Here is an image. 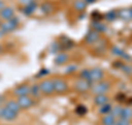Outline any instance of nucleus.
Wrapping results in <instances>:
<instances>
[{
	"label": "nucleus",
	"instance_id": "4",
	"mask_svg": "<svg viewBox=\"0 0 132 125\" xmlns=\"http://www.w3.org/2000/svg\"><path fill=\"white\" fill-rule=\"evenodd\" d=\"M90 85H92V83H90V82H88L87 80H84V79L79 78V79H77V80L74 82L73 89H74V91H76L77 93L84 94V93L89 92Z\"/></svg>",
	"mask_w": 132,
	"mask_h": 125
},
{
	"label": "nucleus",
	"instance_id": "13",
	"mask_svg": "<svg viewBox=\"0 0 132 125\" xmlns=\"http://www.w3.org/2000/svg\"><path fill=\"white\" fill-rule=\"evenodd\" d=\"M18 117V113L9 110L8 107H6L5 105H2V111H1V119H3L5 121L8 122H11V121H14Z\"/></svg>",
	"mask_w": 132,
	"mask_h": 125
},
{
	"label": "nucleus",
	"instance_id": "30",
	"mask_svg": "<svg viewBox=\"0 0 132 125\" xmlns=\"http://www.w3.org/2000/svg\"><path fill=\"white\" fill-rule=\"evenodd\" d=\"M77 71V65H68V66H66V74H73V73H75Z\"/></svg>",
	"mask_w": 132,
	"mask_h": 125
},
{
	"label": "nucleus",
	"instance_id": "32",
	"mask_svg": "<svg viewBox=\"0 0 132 125\" xmlns=\"http://www.w3.org/2000/svg\"><path fill=\"white\" fill-rule=\"evenodd\" d=\"M19 3L21 5L22 7H26V6H29L31 5V3H33L34 1H36V0H18Z\"/></svg>",
	"mask_w": 132,
	"mask_h": 125
},
{
	"label": "nucleus",
	"instance_id": "6",
	"mask_svg": "<svg viewBox=\"0 0 132 125\" xmlns=\"http://www.w3.org/2000/svg\"><path fill=\"white\" fill-rule=\"evenodd\" d=\"M16 102H18L19 106L21 107V110H29L32 106H34L35 100L31 95H24V96L16 98Z\"/></svg>",
	"mask_w": 132,
	"mask_h": 125
},
{
	"label": "nucleus",
	"instance_id": "26",
	"mask_svg": "<svg viewBox=\"0 0 132 125\" xmlns=\"http://www.w3.org/2000/svg\"><path fill=\"white\" fill-rule=\"evenodd\" d=\"M121 110H122L121 105H116V106H112L111 113H112L117 119H119V117H120V114H121Z\"/></svg>",
	"mask_w": 132,
	"mask_h": 125
},
{
	"label": "nucleus",
	"instance_id": "33",
	"mask_svg": "<svg viewBox=\"0 0 132 125\" xmlns=\"http://www.w3.org/2000/svg\"><path fill=\"white\" fill-rule=\"evenodd\" d=\"M6 6H7V5H6V2L3 1V0H0V11H1Z\"/></svg>",
	"mask_w": 132,
	"mask_h": 125
},
{
	"label": "nucleus",
	"instance_id": "29",
	"mask_svg": "<svg viewBox=\"0 0 132 125\" xmlns=\"http://www.w3.org/2000/svg\"><path fill=\"white\" fill-rule=\"evenodd\" d=\"M86 112H87V109L85 107V105H78L77 109H76V113L79 115V116H82L86 114Z\"/></svg>",
	"mask_w": 132,
	"mask_h": 125
},
{
	"label": "nucleus",
	"instance_id": "27",
	"mask_svg": "<svg viewBox=\"0 0 132 125\" xmlns=\"http://www.w3.org/2000/svg\"><path fill=\"white\" fill-rule=\"evenodd\" d=\"M79 78L84 79V80H89V69H84L79 72ZM89 82V81H88Z\"/></svg>",
	"mask_w": 132,
	"mask_h": 125
},
{
	"label": "nucleus",
	"instance_id": "7",
	"mask_svg": "<svg viewBox=\"0 0 132 125\" xmlns=\"http://www.w3.org/2000/svg\"><path fill=\"white\" fill-rule=\"evenodd\" d=\"M100 38H101L100 33L96 30H94V29H92V30H89L87 33H86V36L84 38V42H85V44L93 47L95 43L100 40Z\"/></svg>",
	"mask_w": 132,
	"mask_h": 125
},
{
	"label": "nucleus",
	"instance_id": "1",
	"mask_svg": "<svg viewBox=\"0 0 132 125\" xmlns=\"http://www.w3.org/2000/svg\"><path fill=\"white\" fill-rule=\"evenodd\" d=\"M111 87H112V85H111V83L109 81L101 80L99 82L92 83L89 92L93 93L94 95H96V94H108L111 91Z\"/></svg>",
	"mask_w": 132,
	"mask_h": 125
},
{
	"label": "nucleus",
	"instance_id": "34",
	"mask_svg": "<svg viewBox=\"0 0 132 125\" xmlns=\"http://www.w3.org/2000/svg\"><path fill=\"white\" fill-rule=\"evenodd\" d=\"M5 103H6V100L2 96H0V105H5Z\"/></svg>",
	"mask_w": 132,
	"mask_h": 125
},
{
	"label": "nucleus",
	"instance_id": "20",
	"mask_svg": "<svg viewBox=\"0 0 132 125\" xmlns=\"http://www.w3.org/2000/svg\"><path fill=\"white\" fill-rule=\"evenodd\" d=\"M120 117L121 119L129 120V121H132V107L131 106H125V107H122Z\"/></svg>",
	"mask_w": 132,
	"mask_h": 125
},
{
	"label": "nucleus",
	"instance_id": "10",
	"mask_svg": "<svg viewBox=\"0 0 132 125\" xmlns=\"http://www.w3.org/2000/svg\"><path fill=\"white\" fill-rule=\"evenodd\" d=\"M107 50H108V42H107L106 39L100 38V40H99L98 42H96L93 45V51L95 54L101 55L107 52Z\"/></svg>",
	"mask_w": 132,
	"mask_h": 125
},
{
	"label": "nucleus",
	"instance_id": "12",
	"mask_svg": "<svg viewBox=\"0 0 132 125\" xmlns=\"http://www.w3.org/2000/svg\"><path fill=\"white\" fill-rule=\"evenodd\" d=\"M118 19L122 20V21H126V22L132 21L131 8H122V9H118Z\"/></svg>",
	"mask_w": 132,
	"mask_h": 125
},
{
	"label": "nucleus",
	"instance_id": "2",
	"mask_svg": "<svg viewBox=\"0 0 132 125\" xmlns=\"http://www.w3.org/2000/svg\"><path fill=\"white\" fill-rule=\"evenodd\" d=\"M41 93L44 96H52L55 94L54 84H53V79H44L39 83Z\"/></svg>",
	"mask_w": 132,
	"mask_h": 125
},
{
	"label": "nucleus",
	"instance_id": "21",
	"mask_svg": "<svg viewBox=\"0 0 132 125\" xmlns=\"http://www.w3.org/2000/svg\"><path fill=\"white\" fill-rule=\"evenodd\" d=\"M42 94L41 93V90H40V86H39V84H33V85H31V93H30V95L33 98V99H39L40 98V95Z\"/></svg>",
	"mask_w": 132,
	"mask_h": 125
},
{
	"label": "nucleus",
	"instance_id": "35",
	"mask_svg": "<svg viewBox=\"0 0 132 125\" xmlns=\"http://www.w3.org/2000/svg\"><path fill=\"white\" fill-rule=\"evenodd\" d=\"M96 1H97V0H85V2L87 3V5H90V3H94Z\"/></svg>",
	"mask_w": 132,
	"mask_h": 125
},
{
	"label": "nucleus",
	"instance_id": "3",
	"mask_svg": "<svg viewBox=\"0 0 132 125\" xmlns=\"http://www.w3.org/2000/svg\"><path fill=\"white\" fill-rule=\"evenodd\" d=\"M53 84H54V91L55 94L59 95H64L66 93H68L69 91V85L66 82V80L62 78H54L53 79Z\"/></svg>",
	"mask_w": 132,
	"mask_h": 125
},
{
	"label": "nucleus",
	"instance_id": "22",
	"mask_svg": "<svg viewBox=\"0 0 132 125\" xmlns=\"http://www.w3.org/2000/svg\"><path fill=\"white\" fill-rule=\"evenodd\" d=\"M111 110H112V105H111L110 103H107V104H104V105L99 106V114L100 115H105V114H108L111 112Z\"/></svg>",
	"mask_w": 132,
	"mask_h": 125
},
{
	"label": "nucleus",
	"instance_id": "28",
	"mask_svg": "<svg viewBox=\"0 0 132 125\" xmlns=\"http://www.w3.org/2000/svg\"><path fill=\"white\" fill-rule=\"evenodd\" d=\"M113 125H131V121L119 117V119H117V121L114 122Z\"/></svg>",
	"mask_w": 132,
	"mask_h": 125
},
{
	"label": "nucleus",
	"instance_id": "8",
	"mask_svg": "<svg viewBox=\"0 0 132 125\" xmlns=\"http://www.w3.org/2000/svg\"><path fill=\"white\" fill-rule=\"evenodd\" d=\"M18 27H19V19L16 18V17H14V18L11 19V20L3 21L2 24H1V27H0V29H1V30L7 34V33H9V32L14 31Z\"/></svg>",
	"mask_w": 132,
	"mask_h": 125
},
{
	"label": "nucleus",
	"instance_id": "31",
	"mask_svg": "<svg viewBox=\"0 0 132 125\" xmlns=\"http://www.w3.org/2000/svg\"><path fill=\"white\" fill-rule=\"evenodd\" d=\"M121 70L125 72L126 74H128V75H132V66L129 65V64H125L121 68Z\"/></svg>",
	"mask_w": 132,
	"mask_h": 125
},
{
	"label": "nucleus",
	"instance_id": "5",
	"mask_svg": "<svg viewBox=\"0 0 132 125\" xmlns=\"http://www.w3.org/2000/svg\"><path fill=\"white\" fill-rule=\"evenodd\" d=\"M105 78H106V73L102 69H100V68L89 69V80L88 81L90 83H95V82L105 80Z\"/></svg>",
	"mask_w": 132,
	"mask_h": 125
},
{
	"label": "nucleus",
	"instance_id": "37",
	"mask_svg": "<svg viewBox=\"0 0 132 125\" xmlns=\"http://www.w3.org/2000/svg\"><path fill=\"white\" fill-rule=\"evenodd\" d=\"M2 22H3V21H2V20H1V19H0V27H1V24H2Z\"/></svg>",
	"mask_w": 132,
	"mask_h": 125
},
{
	"label": "nucleus",
	"instance_id": "15",
	"mask_svg": "<svg viewBox=\"0 0 132 125\" xmlns=\"http://www.w3.org/2000/svg\"><path fill=\"white\" fill-rule=\"evenodd\" d=\"M40 10L42 11L44 15H51L52 12H54L55 6H54V3L51 1H44L42 5L40 6Z\"/></svg>",
	"mask_w": 132,
	"mask_h": 125
},
{
	"label": "nucleus",
	"instance_id": "9",
	"mask_svg": "<svg viewBox=\"0 0 132 125\" xmlns=\"http://www.w3.org/2000/svg\"><path fill=\"white\" fill-rule=\"evenodd\" d=\"M12 93L15 98H19V96H24V95H30L31 93V85L27 84V83H23V84H19L16 85Z\"/></svg>",
	"mask_w": 132,
	"mask_h": 125
},
{
	"label": "nucleus",
	"instance_id": "23",
	"mask_svg": "<svg viewBox=\"0 0 132 125\" xmlns=\"http://www.w3.org/2000/svg\"><path fill=\"white\" fill-rule=\"evenodd\" d=\"M105 18L108 20V21H114V20L118 19V10H110L105 15Z\"/></svg>",
	"mask_w": 132,
	"mask_h": 125
},
{
	"label": "nucleus",
	"instance_id": "25",
	"mask_svg": "<svg viewBox=\"0 0 132 125\" xmlns=\"http://www.w3.org/2000/svg\"><path fill=\"white\" fill-rule=\"evenodd\" d=\"M36 7H38V3H36V1H34L33 3H31V5L23 7V12H24L26 15H32L33 12L35 11Z\"/></svg>",
	"mask_w": 132,
	"mask_h": 125
},
{
	"label": "nucleus",
	"instance_id": "19",
	"mask_svg": "<svg viewBox=\"0 0 132 125\" xmlns=\"http://www.w3.org/2000/svg\"><path fill=\"white\" fill-rule=\"evenodd\" d=\"M87 8V3L85 2V0H75L73 3V9L76 12H84Z\"/></svg>",
	"mask_w": 132,
	"mask_h": 125
},
{
	"label": "nucleus",
	"instance_id": "17",
	"mask_svg": "<svg viewBox=\"0 0 132 125\" xmlns=\"http://www.w3.org/2000/svg\"><path fill=\"white\" fill-rule=\"evenodd\" d=\"M5 106H6V107H8L9 110L15 112V113H18V114L20 113V111H21V107L19 106L18 102H16V99H15V100H13V99H9V100H7L6 103H5Z\"/></svg>",
	"mask_w": 132,
	"mask_h": 125
},
{
	"label": "nucleus",
	"instance_id": "14",
	"mask_svg": "<svg viewBox=\"0 0 132 125\" xmlns=\"http://www.w3.org/2000/svg\"><path fill=\"white\" fill-rule=\"evenodd\" d=\"M109 95L108 94H96L94 96V104L96 106H101V105H104V104H107V103H109Z\"/></svg>",
	"mask_w": 132,
	"mask_h": 125
},
{
	"label": "nucleus",
	"instance_id": "16",
	"mask_svg": "<svg viewBox=\"0 0 132 125\" xmlns=\"http://www.w3.org/2000/svg\"><path fill=\"white\" fill-rule=\"evenodd\" d=\"M68 61H69V55H68V53L60 52L59 54L55 57L54 63H55L56 65H64V64L67 63Z\"/></svg>",
	"mask_w": 132,
	"mask_h": 125
},
{
	"label": "nucleus",
	"instance_id": "36",
	"mask_svg": "<svg viewBox=\"0 0 132 125\" xmlns=\"http://www.w3.org/2000/svg\"><path fill=\"white\" fill-rule=\"evenodd\" d=\"M3 36H6V33L5 32H3L2 30H1V29H0V38H2V37Z\"/></svg>",
	"mask_w": 132,
	"mask_h": 125
},
{
	"label": "nucleus",
	"instance_id": "24",
	"mask_svg": "<svg viewBox=\"0 0 132 125\" xmlns=\"http://www.w3.org/2000/svg\"><path fill=\"white\" fill-rule=\"evenodd\" d=\"M93 29L94 30H96V31H98L99 33H102V32H105L106 31V26L104 23H101V21H95L93 24Z\"/></svg>",
	"mask_w": 132,
	"mask_h": 125
},
{
	"label": "nucleus",
	"instance_id": "18",
	"mask_svg": "<svg viewBox=\"0 0 132 125\" xmlns=\"http://www.w3.org/2000/svg\"><path fill=\"white\" fill-rule=\"evenodd\" d=\"M117 121V117L111 113H108V114H105V115H101V125H113L114 122Z\"/></svg>",
	"mask_w": 132,
	"mask_h": 125
},
{
	"label": "nucleus",
	"instance_id": "11",
	"mask_svg": "<svg viewBox=\"0 0 132 125\" xmlns=\"http://www.w3.org/2000/svg\"><path fill=\"white\" fill-rule=\"evenodd\" d=\"M15 17V11L12 7L6 6L3 9L0 11V19L2 21H8V20H11Z\"/></svg>",
	"mask_w": 132,
	"mask_h": 125
},
{
	"label": "nucleus",
	"instance_id": "38",
	"mask_svg": "<svg viewBox=\"0 0 132 125\" xmlns=\"http://www.w3.org/2000/svg\"><path fill=\"white\" fill-rule=\"evenodd\" d=\"M131 11H132V7H131Z\"/></svg>",
	"mask_w": 132,
	"mask_h": 125
}]
</instances>
